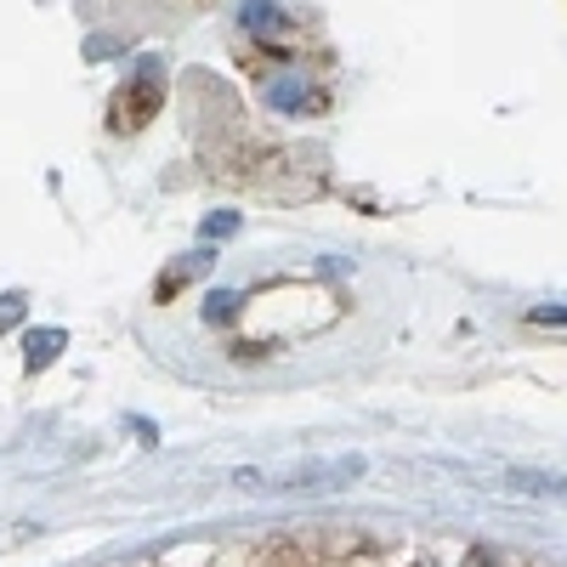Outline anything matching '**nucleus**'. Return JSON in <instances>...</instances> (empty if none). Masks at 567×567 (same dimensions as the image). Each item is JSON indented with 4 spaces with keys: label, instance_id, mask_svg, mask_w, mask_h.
I'll return each instance as SVG.
<instances>
[{
    "label": "nucleus",
    "instance_id": "obj_1",
    "mask_svg": "<svg viewBox=\"0 0 567 567\" xmlns=\"http://www.w3.org/2000/svg\"><path fill=\"white\" fill-rule=\"evenodd\" d=\"M352 477H363V460H329V465H296V471H239L233 483H245L250 494H336Z\"/></svg>",
    "mask_w": 567,
    "mask_h": 567
},
{
    "label": "nucleus",
    "instance_id": "obj_2",
    "mask_svg": "<svg viewBox=\"0 0 567 567\" xmlns=\"http://www.w3.org/2000/svg\"><path fill=\"white\" fill-rule=\"evenodd\" d=\"M165 97V85H159V69H142L131 80V91H120V103H114V131H136V125H148V114L159 109Z\"/></svg>",
    "mask_w": 567,
    "mask_h": 567
},
{
    "label": "nucleus",
    "instance_id": "obj_3",
    "mask_svg": "<svg viewBox=\"0 0 567 567\" xmlns=\"http://www.w3.org/2000/svg\"><path fill=\"white\" fill-rule=\"evenodd\" d=\"M267 103H272V109H284V114H301V109L312 103L307 74H272V80H267Z\"/></svg>",
    "mask_w": 567,
    "mask_h": 567
},
{
    "label": "nucleus",
    "instance_id": "obj_4",
    "mask_svg": "<svg viewBox=\"0 0 567 567\" xmlns=\"http://www.w3.org/2000/svg\"><path fill=\"white\" fill-rule=\"evenodd\" d=\"M58 347H63V336H58V329H45V336H29V369L52 363V358H58Z\"/></svg>",
    "mask_w": 567,
    "mask_h": 567
},
{
    "label": "nucleus",
    "instance_id": "obj_5",
    "mask_svg": "<svg viewBox=\"0 0 567 567\" xmlns=\"http://www.w3.org/2000/svg\"><path fill=\"white\" fill-rule=\"evenodd\" d=\"M233 227H239L233 216H210V221H205V239H216V233H233Z\"/></svg>",
    "mask_w": 567,
    "mask_h": 567
},
{
    "label": "nucleus",
    "instance_id": "obj_6",
    "mask_svg": "<svg viewBox=\"0 0 567 567\" xmlns=\"http://www.w3.org/2000/svg\"><path fill=\"white\" fill-rule=\"evenodd\" d=\"M18 307H23L18 296H7V301H0V323H12V318H18Z\"/></svg>",
    "mask_w": 567,
    "mask_h": 567
}]
</instances>
